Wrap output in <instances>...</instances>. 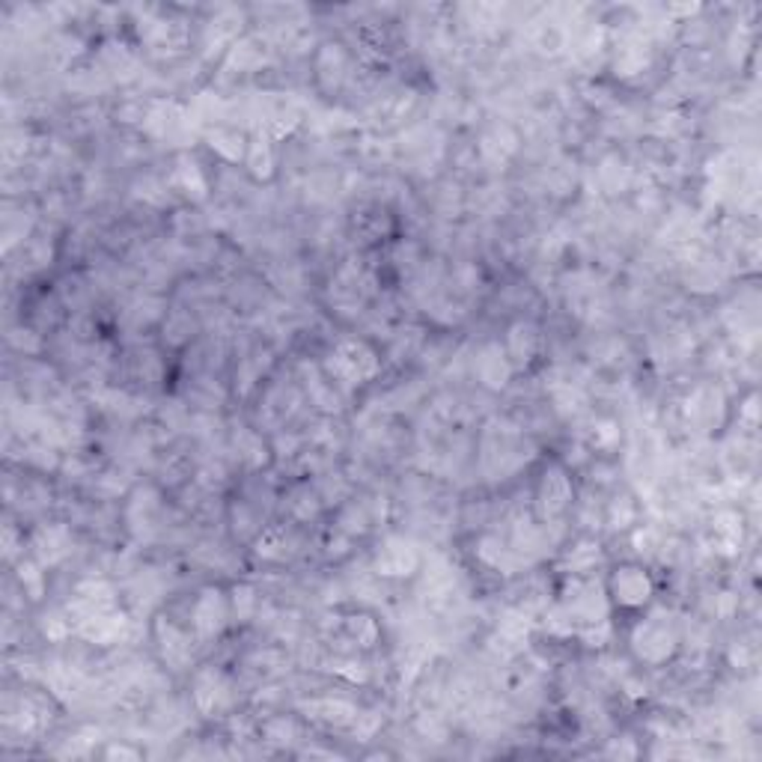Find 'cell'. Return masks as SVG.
<instances>
[{
	"label": "cell",
	"instance_id": "1",
	"mask_svg": "<svg viewBox=\"0 0 762 762\" xmlns=\"http://www.w3.org/2000/svg\"><path fill=\"white\" fill-rule=\"evenodd\" d=\"M616 593L623 605H644L649 598V578L640 569H623L616 575Z\"/></svg>",
	"mask_w": 762,
	"mask_h": 762
}]
</instances>
